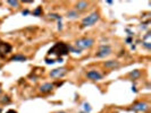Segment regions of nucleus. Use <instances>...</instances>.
I'll return each mask as SVG.
<instances>
[{
  "instance_id": "nucleus-25",
  "label": "nucleus",
  "mask_w": 151,
  "mask_h": 113,
  "mask_svg": "<svg viewBox=\"0 0 151 113\" xmlns=\"http://www.w3.org/2000/svg\"><path fill=\"white\" fill-rule=\"evenodd\" d=\"M107 4H108V5H113L114 2L113 1H107Z\"/></svg>"
},
{
  "instance_id": "nucleus-17",
  "label": "nucleus",
  "mask_w": 151,
  "mask_h": 113,
  "mask_svg": "<svg viewBox=\"0 0 151 113\" xmlns=\"http://www.w3.org/2000/svg\"><path fill=\"white\" fill-rule=\"evenodd\" d=\"M42 14V8L41 7H38L35 10H33V15L34 16H41Z\"/></svg>"
},
{
  "instance_id": "nucleus-16",
  "label": "nucleus",
  "mask_w": 151,
  "mask_h": 113,
  "mask_svg": "<svg viewBox=\"0 0 151 113\" xmlns=\"http://www.w3.org/2000/svg\"><path fill=\"white\" fill-rule=\"evenodd\" d=\"M69 51H72V52L74 53H78V54H81V52H82L80 49H77L75 46H72V45H69Z\"/></svg>"
},
{
  "instance_id": "nucleus-18",
  "label": "nucleus",
  "mask_w": 151,
  "mask_h": 113,
  "mask_svg": "<svg viewBox=\"0 0 151 113\" xmlns=\"http://www.w3.org/2000/svg\"><path fill=\"white\" fill-rule=\"evenodd\" d=\"M83 109H84V111H85L86 113L91 112V106H90V104H89V103H84Z\"/></svg>"
},
{
  "instance_id": "nucleus-1",
  "label": "nucleus",
  "mask_w": 151,
  "mask_h": 113,
  "mask_svg": "<svg viewBox=\"0 0 151 113\" xmlns=\"http://www.w3.org/2000/svg\"><path fill=\"white\" fill-rule=\"evenodd\" d=\"M68 52H69V45L65 44L63 42H58L48 51V54L49 55H57L60 58L63 55L68 54Z\"/></svg>"
},
{
  "instance_id": "nucleus-2",
  "label": "nucleus",
  "mask_w": 151,
  "mask_h": 113,
  "mask_svg": "<svg viewBox=\"0 0 151 113\" xmlns=\"http://www.w3.org/2000/svg\"><path fill=\"white\" fill-rule=\"evenodd\" d=\"M100 16H99L98 13H92L89 16L84 17L83 21H82V27H90L92 25H94L96 23L99 21Z\"/></svg>"
},
{
  "instance_id": "nucleus-13",
  "label": "nucleus",
  "mask_w": 151,
  "mask_h": 113,
  "mask_svg": "<svg viewBox=\"0 0 151 113\" xmlns=\"http://www.w3.org/2000/svg\"><path fill=\"white\" fill-rule=\"evenodd\" d=\"M78 13L76 11V10H69L67 14H66V16H67L69 19H75V18H77L78 17Z\"/></svg>"
},
{
  "instance_id": "nucleus-15",
  "label": "nucleus",
  "mask_w": 151,
  "mask_h": 113,
  "mask_svg": "<svg viewBox=\"0 0 151 113\" xmlns=\"http://www.w3.org/2000/svg\"><path fill=\"white\" fill-rule=\"evenodd\" d=\"M7 4L9 6H12V7H14V8H17L19 6V1H14V0H8Z\"/></svg>"
},
{
  "instance_id": "nucleus-26",
  "label": "nucleus",
  "mask_w": 151,
  "mask_h": 113,
  "mask_svg": "<svg viewBox=\"0 0 151 113\" xmlns=\"http://www.w3.org/2000/svg\"><path fill=\"white\" fill-rule=\"evenodd\" d=\"M56 113H67V112H65V111H58V112H56Z\"/></svg>"
},
{
  "instance_id": "nucleus-20",
  "label": "nucleus",
  "mask_w": 151,
  "mask_h": 113,
  "mask_svg": "<svg viewBox=\"0 0 151 113\" xmlns=\"http://www.w3.org/2000/svg\"><path fill=\"white\" fill-rule=\"evenodd\" d=\"M142 45H143L144 48H145V49H148V50H150L151 49V43L150 42H142Z\"/></svg>"
},
{
  "instance_id": "nucleus-5",
  "label": "nucleus",
  "mask_w": 151,
  "mask_h": 113,
  "mask_svg": "<svg viewBox=\"0 0 151 113\" xmlns=\"http://www.w3.org/2000/svg\"><path fill=\"white\" fill-rule=\"evenodd\" d=\"M148 109H149V104L148 103H145V102H137L135 104H133L131 110L134 111V112H145Z\"/></svg>"
},
{
  "instance_id": "nucleus-29",
  "label": "nucleus",
  "mask_w": 151,
  "mask_h": 113,
  "mask_svg": "<svg viewBox=\"0 0 151 113\" xmlns=\"http://www.w3.org/2000/svg\"><path fill=\"white\" fill-rule=\"evenodd\" d=\"M0 68H1V62H0Z\"/></svg>"
},
{
  "instance_id": "nucleus-11",
  "label": "nucleus",
  "mask_w": 151,
  "mask_h": 113,
  "mask_svg": "<svg viewBox=\"0 0 151 113\" xmlns=\"http://www.w3.org/2000/svg\"><path fill=\"white\" fill-rule=\"evenodd\" d=\"M88 6H89V4L86 2V1H78L77 4H76V11L78 10V11H83V10H85L86 8H88Z\"/></svg>"
},
{
  "instance_id": "nucleus-19",
  "label": "nucleus",
  "mask_w": 151,
  "mask_h": 113,
  "mask_svg": "<svg viewBox=\"0 0 151 113\" xmlns=\"http://www.w3.org/2000/svg\"><path fill=\"white\" fill-rule=\"evenodd\" d=\"M50 17H52V18H55V19H57L58 22H60L61 21V16H59V15H57V14H50Z\"/></svg>"
},
{
  "instance_id": "nucleus-28",
  "label": "nucleus",
  "mask_w": 151,
  "mask_h": 113,
  "mask_svg": "<svg viewBox=\"0 0 151 113\" xmlns=\"http://www.w3.org/2000/svg\"><path fill=\"white\" fill-rule=\"evenodd\" d=\"M1 111H2V110H1V107H0V113H1Z\"/></svg>"
},
{
  "instance_id": "nucleus-3",
  "label": "nucleus",
  "mask_w": 151,
  "mask_h": 113,
  "mask_svg": "<svg viewBox=\"0 0 151 113\" xmlns=\"http://www.w3.org/2000/svg\"><path fill=\"white\" fill-rule=\"evenodd\" d=\"M94 44V40L90 38H80L75 42V48L80 49L81 51L83 49H89L92 45Z\"/></svg>"
},
{
  "instance_id": "nucleus-21",
  "label": "nucleus",
  "mask_w": 151,
  "mask_h": 113,
  "mask_svg": "<svg viewBox=\"0 0 151 113\" xmlns=\"http://www.w3.org/2000/svg\"><path fill=\"white\" fill-rule=\"evenodd\" d=\"M151 38V33L149 32V33H147V35L143 38V41L144 42H149V38Z\"/></svg>"
},
{
  "instance_id": "nucleus-4",
  "label": "nucleus",
  "mask_w": 151,
  "mask_h": 113,
  "mask_svg": "<svg viewBox=\"0 0 151 113\" xmlns=\"http://www.w3.org/2000/svg\"><path fill=\"white\" fill-rule=\"evenodd\" d=\"M111 54V46L108 44H104L99 48L98 52L96 54L97 58H106Z\"/></svg>"
},
{
  "instance_id": "nucleus-8",
  "label": "nucleus",
  "mask_w": 151,
  "mask_h": 113,
  "mask_svg": "<svg viewBox=\"0 0 151 113\" xmlns=\"http://www.w3.org/2000/svg\"><path fill=\"white\" fill-rule=\"evenodd\" d=\"M13 48L9 43L6 42H0V57H6L8 53L12 52Z\"/></svg>"
},
{
  "instance_id": "nucleus-23",
  "label": "nucleus",
  "mask_w": 151,
  "mask_h": 113,
  "mask_svg": "<svg viewBox=\"0 0 151 113\" xmlns=\"http://www.w3.org/2000/svg\"><path fill=\"white\" fill-rule=\"evenodd\" d=\"M22 14L24 16L29 15V14H30V10H29V9H25V10H23V11H22Z\"/></svg>"
},
{
  "instance_id": "nucleus-7",
  "label": "nucleus",
  "mask_w": 151,
  "mask_h": 113,
  "mask_svg": "<svg viewBox=\"0 0 151 113\" xmlns=\"http://www.w3.org/2000/svg\"><path fill=\"white\" fill-rule=\"evenodd\" d=\"M86 77L91 79V80H93V82H99V80H101L102 79V74L101 72H99L98 70H90V71H88L86 72Z\"/></svg>"
},
{
  "instance_id": "nucleus-12",
  "label": "nucleus",
  "mask_w": 151,
  "mask_h": 113,
  "mask_svg": "<svg viewBox=\"0 0 151 113\" xmlns=\"http://www.w3.org/2000/svg\"><path fill=\"white\" fill-rule=\"evenodd\" d=\"M26 60H27V58L23 54H15L14 57L10 58V61H17V62H24Z\"/></svg>"
},
{
  "instance_id": "nucleus-10",
  "label": "nucleus",
  "mask_w": 151,
  "mask_h": 113,
  "mask_svg": "<svg viewBox=\"0 0 151 113\" xmlns=\"http://www.w3.org/2000/svg\"><path fill=\"white\" fill-rule=\"evenodd\" d=\"M104 66L106 68H108V69H117V68H119L121 63L116 60H109V61H106Z\"/></svg>"
},
{
  "instance_id": "nucleus-14",
  "label": "nucleus",
  "mask_w": 151,
  "mask_h": 113,
  "mask_svg": "<svg viewBox=\"0 0 151 113\" xmlns=\"http://www.w3.org/2000/svg\"><path fill=\"white\" fill-rule=\"evenodd\" d=\"M140 75H141L140 70H133V71H131L129 74V77H131L132 79H137L140 77Z\"/></svg>"
},
{
  "instance_id": "nucleus-27",
  "label": "nucleus",
  "mask_w": 151,
  "mask_h": 113,
  "mask_svg": "<svg viewBox=\"0 0 151 113\" xmlns=\"http://www.w3.org/2000/svg\"><path fill=\"white\" fill-rule=\"evenodd\" d=\"M1 92H2V88H1V86H0V94H1Z\"/></svg>"
},
{
  "instance_id": "nucleus-24",
  "label": "nucleus",
  "mask_w": 151,
  "mask_h": 113,
  "mask_svg": "<svg viewBox=\"0 0 151 113\" xmlns=\"http://www.w3.org/2000/svg\"><path fill=\"white\" fill-rule=\"evenodd\" d=\"M6 113H17V112H16L15 110H8V111Z\"/></svg>"
},
{
  "instance_id": "nucleus-9",
  "label": "nucleus",
  "mask_w": 151,
  "mask_h": 113,
  "mask_svg": "<svg viewBox=\"0 0 151 113\" xmlns=\"http://www.w3.org/2000/svg\"><path fill=\"white\" fill-rule=\"evenodd\" d=\"M53 87H55V85H53V84L45 83V84L41 85V86L39 87V92H40V93H42V94H47V93H50V92L53 90Z\"/></svg>"
},
{
  "instance_id": "nucleus-6",
  "label": "nucleus",
  "mask_w": 151,
  "mask_h": 113,
  "mask_svg": "<svg viewBox=\"0 0 151 113\" xmlns=\"http://www.w3.org/2000/svg\"><path fill=\"white\" fill-rule=\"evenodd\" d=\"M67 74V69L66 68H56L50 71V77L52 78H61Z\"/></svg>"
},
{
  "instance_id": "nucleus-22",
  "label": "nucleus",
  "mask_w": 151,
  "mask_h": 113,
  "mask_svg": "<svg viewBox=\"0 0 151 113\" xmlns=\"http://www.w3.org/2000/svg\"><path fill=\"white\" fill-rule=\"evenodd\" d=\"M125 41H126V43H127V44H131L133 40H132V38H131V36H129V38H126V40H125Z\"/></svg>"
}]
</instances>
